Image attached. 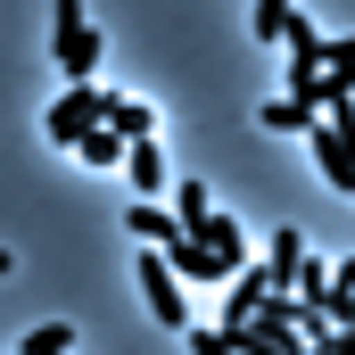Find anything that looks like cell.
Returning a JSON list of instances; mask_svg holds the SVG:
<instances>
[{"mask_svg":"<svg viewBox=\"0 0 355 355\" xmlns=\"http://www.w3.org/2000/svg\"><path fill=\"white\" fill-rule=\"evenodd\" d=\"M50 58H58L67 83H91V75H99V33H91L83 0H58V8H50Z\"/></svg>","mask_w":355,"mask_h":355,"instance_id":"cell-1","label":"cell"},{"mask_svg":"<svg viewBox=\"0 0 355 355\" xmlns=\"http://www.w3.org/2000/svg\"><path fill=\"white\" fill-rule=\"evenodd\" d=\"M91 124H107V91H99V83H67L58 99H50V116H42L50 149H83Z\"/></svg>","mask_w":355,"mask_h":355,"instance_id":"cell-2","label":"cell"},{"mask_svg":"<svg viewBox=\"0 0 355 355\" xmlns=\"http://www.w3.org/2000/svg\"><path fill=\"white\" fill-rule=\"evenodd\" d=\"M132 281H141V297H149V314H157L166 331L190 322V306H182V289H190V281L166 265V248H141V257H132Z\"/></svg>","mask_w":355,"mask_h":355,"instance_id":"cell-3","label":"cell"},{"mask_svg":"<svg viewBox=\"0 0 355 355\" xmlns=\"http://www.w3.org/2000/svg\"><path fill=\"white\" fill-rule=\"evenodd\" d=\"M124 232H132V248H166V240L182 232V215L157 207V198H132V207H124Z\"/></svg>","mask_w":355,"mask_h":355,"instance_id":"cell-4","label":"cell"},{"mask_svg":"<svg viewBox=\"0 0 355 355\" xmlns=\"http://www.w3.org/2000/svg\"><path fill=\"white\" fill-rule=\"evenodd\" d=\"M166 265H174L182 281H232V272L215 265V248H207L198 232H174V240H166Z\"/></svg>","mask_w":355,"mask_h":355,"instance_id":"cell-5","label":"cell"},{"mask_svg":"<svg viewBox=\"0 0 355 355\" xmlns=\"http://www.w3.org/2000/svg\"><path fill=\"white\" fill-rule=\"evenodd\" d=\"M124 166H132V190H141V198H166V190H174L166 157H157V132H149V141H132V149H124Z\"/></svg>","mask_w":355,"mask_h":355,"instance_id":"cell-6","label":"cell"},{"mask_svg":"<svg viewBox=\"0 0 355 355\" xmlns=\"http://www.w3.org/2000/svg\"><path fill=\"white\" fill-rule=\"evenodd\" d=\"M198 240L215 248V265H223V272H240V265H248V232H240L232 215H207V223H198Z\"/></svg>","mask_w":355,"mask_h":355,"instance_id":"cell-7","label":"cell"},{"mask_svg":"<svg viewBox=\"0 0 355 355\" xmlns=\"http://www.w3.org/2000/svg\"><path fill=\"white\" fill-rule=\"evenodd\" d=\"M314 116H322V107H314V99H297V91H281V99L257 107V124H265V132H314Z\"/></svg>","mask_w":355,"mask_h":355,"instance_id":"cell-8","label":"cell"},{"mask_svg":"<svg viewBox=\"0 0 355 355\" xmlns=\"http://www.w3.org/2000/svg\"><path fill=\"white\" fill-rule=\"evenodd\" d=\"M306 257H314V248L281 223V232H272V257H265V281H272V289H297V265H306Z\"/></svg>","mask_w":355,"mask_h":355,"instance_id":"cell-9","label":"cell"},{"mask_svg":"<svg viewBox=\"0 0 355 355\" xmlns=\"http://www.w3.org/2000/svg\"><path fill=\"white\" fill-rule=\"evenodd\" d=\"M322 83H331V99H322V107H339V99H355V33H339V42L322 50Z\"/></svg>","mask_w":355,"mask_h":355,"instance_id":"cell-10","label":"cell"},{"mask_svg":"<svg viewBox=\"0 0 355 355\" xmlns=\"http://www.w3.org/2000/svg\"><path fill=\"white\" fill-rule=\"evenodd\" d=\"M265 265H240L232 272V297H223V322H248V314H257V306H265Z\"/></svg>","mask_w":355,"mask_h":355,"instance_id":"cell-11","label":"cell"},{"mask_svg":"<svg viewBox=\"0 0 355 355\" xmlns=\"http://www.w3.org/2000/svg\"><path fill=\"white\" fill-rule=\"evenodd\" d=\"M124 149H132V141H124L116 124H91V132H83V149H75V157H83V166H99V174H107V166H124Z\"/></svg>","mask_w":355,"mask_h":355,"instance_id":"cell-12","label":"cell"},{"mask_svg":"<svg viewBox=\"0 0 355 355\" xmlns=\"http://www.w3.org/2000/svg\"><path fill=\"white\" fill-rule=\"evenodd\" d=\"M107 124H116L124 141H149V132H157V107H149V99H107Z\"/></svg>","mask_w":355,"mask_h":355,"instance_id":"cell-13","label":"cell"},{"mask_svg":"<svg viewBox=\"0 0 355 355\" xmlns=\"http://www.w3.org/2000/svg\"><path fill=\"white\" fill-rule=\"evenodd\" d=\"M166 198H174V215H182V232H198V223H207V215H215V207H207V182H174V190H166Z\"/></svg>","mask_w":355,"mask_h":355,"instance_id":"cell-14","label":"cell"},{"mask_svg":"<svg viewBox=\"0 0 355 355\" xmlns=\"http://www.w3.org/2000/svg\"><path fill=\"white\" fill-rule=\"evenodd\" d=\"M75 347V331L67 322H42V331H25V355H67Z\"/></svg>","mask_w":355,"mask_h":355,"instance_id":"cell-15","label":"cell"},{"mask_svg":"<svg viewBox=\"0 0 355 355\" xmlns=\"http://www.w3.org/2000/svg\"><path fill=\"white\" fill-rule=\"evenodd\" d=\"M281 25H289V0H257V42H281Z\"/></svg>","mask_w":355,"mask_h":355,"instance_id":"cell-16","label":"cell"},{"mask_svg":"<svg viewBox=\"0 0 355 355\" xmlns=\"http://www.w3.org/2000/svg\"><path fill=\"white\" fill-rule=\"evenodd\" d=\"M190 355H240V347H232V331L215 322V331H190Z\"/></svg>","mask_w":355,"mask_h":355,"instance_id":"cell-17","label":"cell"},{"mask_svg":"<svg viewBox=\"0 0 355 355\" xmlns=\"http://www.w3.org/2000/svg\"><path fill=\"white\" fill-rule=\"evenodd\" d=\"M331 322H339V331H355V289H347V281H331Z\"/></svg>","mask_w":355,"mask_h":355,"instance_id":"cell-18","label":"cell"},{"mask_svg":"<svg viewBox=\"0 0 355 355\" xmlns=\"http://www.w3.org/2000/svg\"><path fill=\"white\" fill-rule=\"evenodd\" d=\"M331 355H355V331H339V322H331Z\"/></svg>","mask_w":355,"mask_h":355,"instance_id":"cell-19","label":"cell"},{"mask_svg":"<svg viewBox=\"0 0 355 355\" xmlns=\"http://www.w3.org/2000/svg\"><path fill=\"white\" fill-rule=\"evenodd\" d=\"M331 272H339V281H347V289H355V257H339V265H331Z\"/></svg>","mask_w":355,"mask_h":355,"instance_id":"cell-20","label":"cell"},{"mask_svg":"<svg viewBox=\"0 0 355 355\" xmlns=\"http://www.w3.org/2000/svg\"><path fill=\"white\" fill-rule=\"evenodd\" d=\"M8 272H17V257H8V248H0V281H8Z\"/></svg>","mask_w":355,"mask_h":355,"instance_id":"cell-21","label":"cell"}]
</instances>
